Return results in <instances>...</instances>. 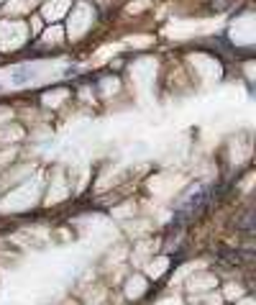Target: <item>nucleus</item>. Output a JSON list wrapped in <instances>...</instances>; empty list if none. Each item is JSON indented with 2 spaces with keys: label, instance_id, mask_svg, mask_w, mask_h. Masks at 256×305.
I'll use <instances>...</instances> for the list:
<instances>
[{
  "label": "nucleus",
  "instance_id": "obj_1",
  "mask_svg": "<svg viewBox=\"0 0 256 305\" xmlns=\"http://www.w3.org/2000/svg\"><path fill=\"white\" fill-rule=\"evenodd\" d=\"M31 80V72L28 70H18V75H13V82L16 85H23V82H28Z\"/></svg>",
  "mask_w": 256,
  "mask_h": 305
}]
</instances>
